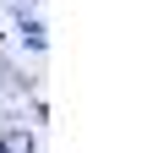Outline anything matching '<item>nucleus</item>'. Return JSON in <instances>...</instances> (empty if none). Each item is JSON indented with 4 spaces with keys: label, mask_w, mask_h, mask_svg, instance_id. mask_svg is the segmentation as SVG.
Instances as JSON below:
<instances>
[{
    "label": "nucleus",
    "mask_w": 147,
    "mask_h": 153,
    "mask_svg": "<svg viewBox=\"0 0 147 153\" xmlns=\"http://www.w3.org/2000/svg\"><path fill=\"white\" fill-rule=\"evenodd\" d=\"M0 153H33V137H27L22 126H11L6 137H0Z\"/></svg>",
    "instance_id": "1"
}]
</instances>
